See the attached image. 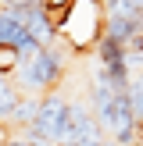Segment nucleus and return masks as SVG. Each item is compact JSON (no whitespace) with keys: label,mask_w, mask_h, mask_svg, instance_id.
<instances>
[{"label":"nucleus","mask_w":143,"mask_h":146,"mask_svg":"<svg viewBox=\"0 0 143 146\" xmlns=\"http://www.w3.org/2000/svg\"><path fill=\"white\" fill-rule=\"evenodd\" d=\"M57 36H64L72 50H97V43L104 39V4L75 0L64 25L57 29Z\"/></svg>","instance_id":"1"},{"label":"nucleus","mask_w":143,"mask_h":146,"mask_svg":"<svg viewBox=\"0 0 143 146\" xmlns=\"http://www.w3.org/2000/svg\"><path fill=\"white\" fill-rule=\"evenodd\" d=\"M18 82L29 89V96H43V93H54L57 82L64 78V54L57 46L39 50L32 61H21L18 64Z\"/></svg>","instance_id":"2"},{"label":"nucleus","mask_w":143,"mask_h":146,"mask_svg":"<svg viewBox=\"0 0 143 146\" xmlns=\"http://www.w3.org/2000/svg\"><path fill=\"white\" fill-rule=\"evenodd\" d=\"M97 139H104V135H100L97 114H93L86 104H72L68 107V118H64V143L90 146V143H97Z\"/></svg>","instance_id":"3"},{"label":"nucleus","mask_w":143,"mask_h":146,"mask_svg":"<svg viewBox=\"0 0 143 146\" xmlns=\"http://www.w3.org/2000/svg\"><path fill=\"white\" fill-rule=\"evenodd\" d=\"M97 121H100V128H107V132H122V128H132V125H140V121H136L132 96H129V93H118V96L111 100V107L97 114Z\"/></svg>","instance_id":"4"},{"label":"nucleus","mask_w":143,"mask_h":146,"mask_svg":"<svg viewBox=\"0 0 143 146\" xmlns=\"http://www.w3.org/2000/svg\"><path fill=\"white\" fill-rule=\"evenodd\" d=\"M39 107H43V96H21V104H18V111H14L11 121L18 128H32L36 118H39Z\"/></svg>","instance_id":"5"},{"label":"nucleus","mask_w":143,"mask_h":146,"mask_svg":"<svg viewBox=\"0 0 143 146\" xmlns=\"http://www.w3.org/2000/svg\"><path fill=\"white\" fill-rule=\"evenodd\" d=\"M18 104H21V93L11 86V78H7V75H0V121L14 118Z\"/></svg>","instance_id":"6"},{"label":"nucleus","mask_w":143,"mask_h":146,"mask_svg":"<svg viewBox=\"0 0 143 146\" xmlns=\"http://www.w3.org/2000/svg\"><path fill=\"white\" fill-rule=\"evenodd\" d=\"M7 146H32V143H29L25 135H21V139H7Z\"/></svg>","instance_id":"7"},{"label":"nucleus","mask_w":143,"mask_h":146,"mask_svg":"<svg viewBox=\"0 0 143 146\" xmlns=\"http://www.w3.org/2000/svg\"><path fill=\"white\" fill-rule=\"evenodd\" d=\"M61 146H75V143H61Z\"/></svg>","instance_id":"8"}]
</instances>
